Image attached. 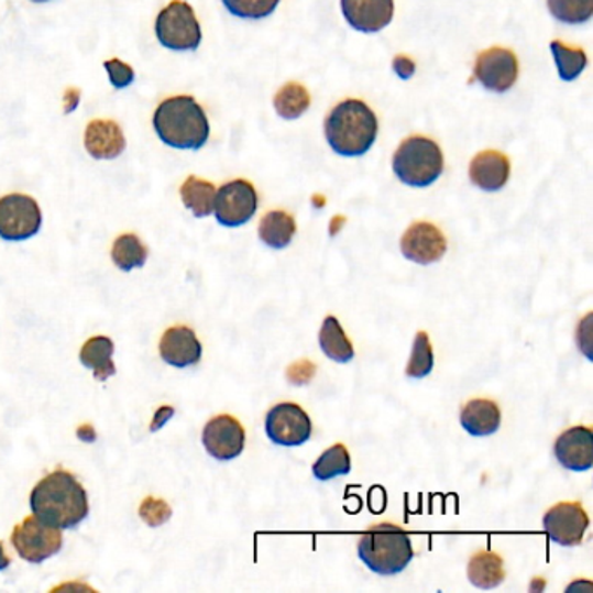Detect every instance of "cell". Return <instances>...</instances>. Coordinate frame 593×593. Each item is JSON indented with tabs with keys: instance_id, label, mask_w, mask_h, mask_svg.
<instances>
[{
	"instance_id": "1",
	"label": "cell",
	"mask_w": 593,
	"mask_h": 593,
	"mask_svg": "<svg viewBox=\"0 0 593 593\" xmlns=\"http://www.w3.org/2000/svg\"><path fill=\"white\" fill-rule=\"evenodd\" d=\"M30 508L47 526L74 529L89 515L88 493L70 472L56 470L32 490Z\"/></svg>"
},
{
	"instance_id": "2",
	"label": "cell",
	"mask_w": 593,
	"mask_h": 593,
	"mask_svg": "<svg viewBox=\"0 0 593 593\" xmlns=\"http://www.w3.org/2000/svg\"><path fill=\"white\" fill-rule=\"evenodd\" d=\"M154 129L162 143L178 150H199L209 140V121L191 96H173L158 105Z\"/></svg>"
},
{
	"instance_id": "3",
	"label": "cell",
	"mask_w": 593,
	"mask_h": 593,
	"mask_svg": "<svg viewBox=\"0 0 593 593\" xmlns=\"http://www.w3.org/2000/svg\"><path fill=\"white\" fill-rule=\"evenodd\" d=\"M326 140L338 155L361 157L376 142L377 119L364 101L344 100L326 117Z\"/></svg>"
},
{
	"instance_id": "4",
	"label": "cell",
	"mask_w": 593,
	"mask_h": 593,
	"mask_svg": "<svg viewBox=\"0 0 593 593\" xmlns=\"http://www.w3.org/2000/svg\"><path fill=\"white\" fill-rule=\"evenodd\" d=\"M359 557L373 573L394 576L403 573L415 557L411 538L403 527L394 524H376L361 536Z\"/></svg>"
},
{
	"instance_id": "5",
	"label": "cell",
	"mask_w": 593,
	"mask_h": 593,
	"mask_svg": "<svg viewBox=\"0 0 593 593\" xmlns=\"http://www.w3.org/2000/svg\"><path fill=\"white\" fill-rule=\"evenodd\" d=\"M444 171V155L433 140L411 136L404 140L394 155V173L409 187H430Z\"/></svg>"
},
{
	"instance_id": "6",
	"label": "cell",
	"mask_w": 593,
	"mask_h": 593,
	"mask_svg": "<svg viewBox=\"0 0 593 593\" xmlns=\"http://www.w3.org/2000/svg\"><path fill=\"white\" fill-rule=\"evenodd\" d=\"M155 35L171 51H196L202 42V30L194 9L183 0H173L155 21Z\"/></svg>"
},
{
	"instance_id": "7",
	"label": "cell",
	"mask_w": 593,
	"mask_h": 593,
	"mask_svg": "<svg viewBox=\"0 0 593 593\" xmlns=\"http://www.w3.org/2000/svg\"><path fill=\"white\" fill-rule=\"evenodd\" d=\"M11 543L21 559L30 564H42L62 550V529L47 526L32 515L14 527Z\"/></svg>"
},
{
	"instance_id": "8",
	"label": "cell",
	"mask_w": 593,
	"mask_h": 593,
	"mask_svg": "<svg viewBox=\"0 0 593 593\" xmlns=\"http://www.w3.org/2000/svg\"><path fill=\"white\" fill-rule=\"evenodd\" d=\"M42 227L37 200L25 194H9L0 199V239L9 242L29 241Z\"/></svg>"
},
{
	"instance_id": "9",
	"label": "cell",
	"mask_w": 593,
	"mask_h": 593,
	"mask_svg": "<svg viewBox=\"0 0 593 593\" xmlns=\"http://www.w3.org/2000/svg\"><path fill=\"white\" fill-rule=\"evenodd\" d=\"M257 194L253 185L245 179H233L224 183L220 190L216 191L215 212L216 220L223 227L237 229L256 215Z\"/></svg>"
},
{
	"instance_id": "10",
	"label": "cell",
	"mask_w": 593,
	"mask_h": 593,
	"mask_svg": "<svg viewBox=\"0 0 593 593\" xmlns=\"http://www.w3.org/2000/svg\"><path fill=\"white\" fill-rule=\"evenodd\" d=\"M311 419L304 407L295 403H283L270 409L265 419L268 439L284 448H296L311 437Z\"/></svg>"
},
{
	"instance_id": "11",
	"label": "cell",
	"mask_w": 593,
	"mask_h": 593,
	"mask_svg": "<svg viewBox=\"0 0 593 593\" xmlns=\"http://www.w3.org/2000/svg\"><path fill=\"white\" fill-rule=\"evenodd\" d=\"M589 526V515L578 502L557 503L543 517L545 532L560 547L581 545Z\"/></svg>"
},
{
	"instance_id": "12",
	"label": "cell",
	"mask_w": 593,
	"mask_h": 593,
	"mask_svg": "<svg viewBox=\"0 0 593 593\" xmlns=\"http://www.w3.org/2000/svg\"><path fill=\"white\" fill-rule=\"evenodd\" d=\"M473 77L482 88L493 92H506L517 83L519 62L512 51L491 47L479 54L473 68Z\"/></svg>"
},
{
	"instance_id": "13",
	"label": "cell",
	"mask_w": 593,
	"mask_h": 593,
	"mask_svg": "<svg viewBox=\"0 0 593 593\" xmlns=\"http://www.w3.org/2000/svg\"><path fill=\"white\" fill-rule=\"evenodd\" d=\"M202 444L215 460L230 461L245 448V430L239 419L230 415L209 419L202 431Z\"/></svg>"
},
{
	"instance_id": "14",
	"label": "cell",
	"mask_w": 593,
	"mask_h": 593,
	"mask_svg": "<svg viewBox=\"0 0 593 593\" xmlns=\"http://www.w3.org/2000/svg\"><path fill=\"white\" fill-rule=\"evenodd\" d=\"M400 251L404 256L418 265H431L439 262L448 251V241L444 233L436 224L428 221L413 223L404 233L400 241Z\"/></svg>"
},
{
	"instance_id": "15",
	"label": "cell",
	"mask_w": 593,
	"mask_h": 593,
	"mask_svg": "<svg viewBox=\"0 0 593 593\" xmlns=\"http://www.w3.org/2000/svg\"><path fill=\"white\" fill-rule=\"evenodd\" d=\"M553 454L564 469L586 472L593 465V431L589 427H573L562 431L553 446Z\"/></svg>"
},
{
	"instance_id": "16",
	"label": "cell",
	"mask_w": 593,
	"mask_h": 593,
	"mask_svg": "<svg viewBox=\"0 0 593 593\" xmlns=\"http://www.w3.org/2000/svg\"><path fill=\"white\" fill-rule=\"evenodd\" d=\"M158 353L166 364L185 370L190 365L199 364L202 358V344L190 328L175 326L162 334Z\"/></svg>"
},
{
	"instance_id": "17",
	"label": "cell",
	"mask_w": 593,
	"mask_h": 593,
	"mask_svg": "<svg viewBox=\"0 0 593 593\" xmlns=\"http://www.w3.org/2000/svg\"><path fill=\"white\" fill-rule=\"evenodd\" d=\"M344 20L364 34H376L391 25L394 0H341Z\"/></svg>"
},
{
	"instance_id": "18",
	"label": "cell",
	"mask_w": 593,
	"mask_h": 593,
	"mask_svg": "<svg viewBox=\"0 0 593 593\" xmlns=\"http://www.w3.org/2000/svg\"><path fill=\"white\" fill-rule=\"evenodd\" d=\"M470 179L484 191H498L510 178V161L498 150H484L470 162Z\"/></svg>"
},
{
	"instance_id": "19",
	"label": "cell",
	"mask_w": 593,
	"mask_h": 593,
	"mask_svg": "<svg viewBox=\"0 0 593 593\" xmlns=\"http://www.w3.org/2000/svg\"><path fill=\"white\" fill-rule=\"evenodd\" d=\"M84 146L98 161L117 158L125 150V138L121 125L107 119L91 121L84 133Z\"/></svg>"
},
{
	"instance_id": "20",
	"label": "cell",
	"mask_w": 593,
	"mask_h": 593,
	"mask_svg": "<svg viewBox=\"0 0 593 593\" xmlns=\"http://www.w3.org/2000/svg\"><path fill=\"white\" fill-rule=\"evenodd\" d=\"M461 427L473 437L493 436L502 425L498 404L487 398H473L461 409Z\"/></svg>"
},
{
	"instance_id": "21",
	"label": "cell",
	"mask_w": 593,
	"mask_h": 593,
	"mask_svg": "<svg viewBox=\"0 0 593 593\" xmlns=\"http://www.w3.org/2000/svg\"><path fill=\"white\" fill-rule=\"evenodd\" d=\"M113 350V341L108 337H92L83 344L80 362L84 367L92 370L96 382H107L108 377L116 374Z\"/></svg>"
},
{
	"instance_id": "22",
	"label": "cell",
	"mask_w": 593,
	"mask_h": 593,
	"mask_svg": "<svg viewBox=\"0 0 593 593\" xmlns=\"http://www.w3.org/2000/svg\"><path fill=\"white\" fill-rule=\"evenodd\" d=\"M466 573L473 586L482 590L496 589L505 580V564L498 553L482 550L469 560Z\"/></svg>"
},
{
	"instance_id": "23",
	"label": "cell",
	"mask_w": 593,
	"mask_h": 593,
	"mask_svg": "<svg viewBox=\"0 0 593 593\" xmlns=\"http://www.w3.org/2000/svg\"><path fill=\"white\" fill-rule=\"evenodd\" d=\"M296 233V221L289 212L270 211L263 216L257 227V235L263 244L272 250H284L293 242Z\"/></svg>"
},
{
	"instance_id": "24",
	"label": "cell",
	"mask_w": 593,
	"mask_h": 593,
	"mask_svg": "<svg viewBox=\"0 0 593 593\" xmlns=\"http://www.w3.org/2000/svg\"><path fill=\"white\" fill-rule=\"evenodd\" d=\"M319 344L322 352L326 353V358L340 362V364H347V362L355 358L352 343H350L349 337L344 334L340 320L334 316L323 319L322 328H320Z\"/></svg>"
},
{
	"instance_id": "25",
	"label": "cell",
	"mask_w": 593,
	"mask_h": 593,
	"mask_svg": "<svg viewBox=\"0 0 593 593\" xmlns=\"http://www.w3.org/2000/svg\"><path fill=\"white\" fill-rule=\"evenodd\" d=\"M185 208L190 209L196 218H206L215 209L216 188L212 183L197 176H188L179 188Z\"/></svg>"
},
{
	"instance_id": "26",
	"label": "cell",
	"mask_w": 593,
	"mask_h": 593,
	"mask_svg": "<svg viewBox=\"0 0 593 593\" xmlns=\"http://www.w3.org/2000/svg\"><path fill=\"white\" fill-rule=\"evenodd\" d=\"M112 260L117 268L122 272H131L134 268H142L149 260V250L143 244L140 237L134 233H124L117 237L112 245Z\"/></svg>"
},
{
	"instance_id": "27",
	"label": "cell",
	"mask_w": 593,
	"mask_h": 593,
	"mask_svg": "<svg viewBox=\"0 0 593 593\" xmlns=\"http://www.w3.org/2000/svg\"><path fill=\"white\" fill-rule=\"evenodd\" d=\"M310 92L298 83L284 84L274 98V107L278 116L287 121L298 119L310 108Z\"/></svg>"
},
{
	"instance_id": "28",
	"label": "cell",
	"mask_w": 593,
	"mask_h": 593,
	"mask_svg": "<svg viewBox=\"0 0 593 593\" xmlns=\"http://www.w3.org/2000/svg\"><path fill=\"white\" fill-rule=\"evenodd\" d=\"M350 469H352V461H350L349 449L343 444H334L320 454L319 460L311 466V472L317 481L328 482L347 475Z\"/></svg>"
},
{
	"instance_id": "29",
	"label": "cell",
	"mask_w": 593,
	"mask_h": 593,
	"mask_svg": "<svg viewBox=\"0 0 593 593\" xmlns=\"http://www.w3.org/2000/svg\"><path fill=\"white\" fill-rule=\"evenodd\" d=\"M550 50H552L560 79L565 80V83L578 79L589 65L586 53L580 47H569L565 46L564 42L552 41Z\"/></svg>"
},
{
	"instance_id": "30",
	"label": "cell",
	"mask_w": 593,
	"mask_h": 593,
	"mask_svg": "<svg viewBox=\"0 0 593 593\" xmlns=\"http://www.w3.org/2000/svg\"><path fill=\"white\" fill-rule=\"evenodd\" d=\"M547 2L552 17L565 25H581L593 14V0H547Z\"/></svg>"
},
{
	"instance_id": "31",
	"label": "cell",
	"mask_w": 593,
	"mask_h": 593,
	"mask_svg": "<svg viewBox=\"0 0 593 593\" xmlns=\"http://www.w3.org/2000/svg\"><path fill=\"white\" fill-rule=\"evenodd\" d=\"M433 370V350L427 332H418L413 344L411 359L406 367V374L413 380H424Z\"/></svg>"
},
{
	"instance_id": "32",
	"label": "cell",
	"mask_w": 593,
	"mask_h": 593,
	"mask_svg": "<svg viewBox=\"0 0 593 593\" xmlns=\"http://www.w3.org/2000/svg\"><path fill=\"white\" fill-rule=\"evenodd\" d=\"M221 2L233 17L262 20L274 13L281 0H221Z\"/></svg>"
},
{
	"instance_id": "33",
	"label": "cell",
	"mask_w": 593,
	"mask_h": 593,
	"mask_svg": "<svg viewBox=\"0 0 593 593\" xmlns=\"http://www.w3.org/2000/svg\"><path fill=\"white\" fill-rule=\"evenodd\" d=\"M171 506L167 505L164 499L149 498L143 499L142 506H140V517L149 524L150 527L162 526L171 519Z\"/></svg>"
},
{
	"instance_id": "34",
	"label": "cell",
	"mask_w": 593,
	"mask_h": 593,
	"mask_svg": "<svg viewBox=\"0 0 593 593\" xmlns=\"http://www.w3.org/2000/svg\"><path fill=\"white\" fill-rule=\"evenodd\" d=\"M105 70H107L108 79L116 89L129 88L134 83L133 67L121 59H108L105 62Z\"/></svg>"
},
{
	"instance_id": "35",
	"label": "cell",
	"mask_w": 593,
	"mask_h": 593,
	"mask_svg": "<svg viewBox=\"0 0 593 593\" xmlns=\"http://www.w3.org/2000/svg\"><path fill=\"white\" fill-rule=\"evenodd\" d=\"M394 70L397 72L398 77L403 79H409L415 74V63L406 56H397L394 59Z\"/></svg>"
},
{
	"instance_id": "36",
	"label": "cell",
	"mask_w": 593,
	"mask_h": 593,
	"mask_svg": "<svg viewBox=\"0 0 593 593\" xmlns=\"http://www.w3.org/2000/svg\"><path fill=\"white\" fill-rule=\"evenodd\" d=\"M173 413H175V409H173V407H161V409H158V413H155V415H157V419H154V424H152V430H157V428H161L162 425L166 424L167 419L173 416Z\"/></svg>"
},
{
	"instance_id": "37",
	"label": "cell",
	"mask_w": 593,
	"mask_h": 593,
	"mask_svg": "<svg viewBox=\"0 0 593 593\" xmlns=\"http://www.w3.org/2000/svg\"><path fill=\"white\" fill-rule=\"evenodd\" d=\"M9 565H11V559L6 553L4 545L0 543V571H4Z\"/></svg>"
},
{
	"instance_id": "38",
	"label": "cell",
	"mask_w": 593,
	"mask_h": 593,
	"mask_svg": "<svg viewBox=\"0 0 593 593\" xmlns=\"http://www.w3.org/2000/svg\"><path fill=\"white\" fill-rule=\"evenodd\" d=\"M35 4H44V2H50V0H32Z\"/></svg>"
}]
</instances>
